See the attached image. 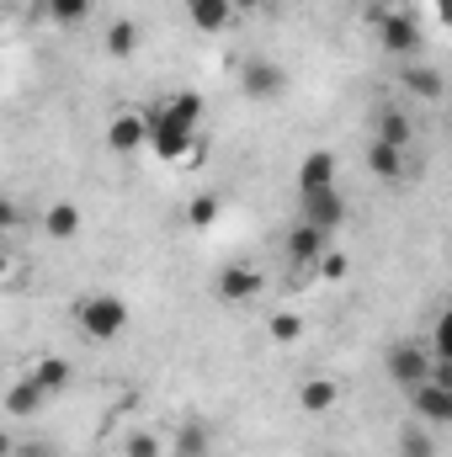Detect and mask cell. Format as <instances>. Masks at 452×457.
Returning <instances> with one entry per match:
<instances>
[{
    "label": "cell",
    "instance_id": "obj_1",
    "mask_svg": "<svg viewBox=\"0 0 452 457\" xmlns=\"http://www.w3.org/2000/svg\"><path fill=\"white\" fill-rule=\"evenodd\" d=\"M144 122H149V149H155L165 165H181L187 149L197 144V128H203V96H197V91H181V96H171L165 107L144 112Z\"/></svg>",
    "mask_w": 452,
    "mask_h": 457
},
{
    "label": "cell",
    "instance_id": "obj_2",
    "mask_svg": "<svg viewBox=\"0 0 452 457\" xmlns=\"http://www.w3.org/2000/svg\"><path fill=\"white\" fill-rule=\"evenodd\" d=\"M75 325H80L91 341H113V336L128 330V303L113 298V293H91V298L75 303Z\"/></svg>",
    "mask_w": 452,
    "mask_h": 457
},
{
    "label": "cell",
    "instance_id": "obj_3",
    "mask_svg": "<svg viewBox=\"0 0 452 457\" xmlns=\"http://www.w3.org/2000/svg\"><path fill=\"white\" fill-rule=\"evenodd\" d=\"M378 43H383V54H394V59H415L421 54V21L410 16V11H378Z\"/></svg>",
    "mask_w": 452,
    "mask_h": 457
},
{
    "label": "cell",
    "instance_id": "obj_4",
    "mask_svg": "<svg viewBox=\"0 0 452 457\" xmlns=\"http://www.w3.org/2000/svg\"><path fill=\"white\" fill-rule=\"evenodd\" d=\"M383 372H389L399 388H415V383L431 378V356H426V345H415V341H394L383 351Z\"/></svg>",
    "mask_w": 452,
    "mask_h": 457
},
{
    "label": "cell",
    "instance_id": "obj_5",
    "mask_svg": "<svg viewBox=\"0 0 452 457\" xmlns=\"http://www.w3.org/2000/svg\"><path fill=\"white\" fill-rule=\"evenodd\" d=\"M239 91H245L250 102H277V96L288 91V75H282V64H272V59H245V64H239Z\"/></svg>",
    "mask_w": 452,
    "mask_h": 457
},
{
    "label": "cell",
    "instance_id": "obj_6",
    "mask_svg": "<svg viewBox=\"0 0 452 457\" xmlns=\"http://www.w3.org/2000/svg\"><path fill=\"white\" fill-rule=\"evenodd\" d=\"M405 394H410V410H415L426 426H452V388L448 383L426 378V383H415V388H405Z\"/></svg>",
    "mask_w": 452,
    "mask_h": 457
},
{
    "label": "cell",
    "instance_id": "obj_7",
    "mask_svg": "<svg viewBox=\"0 0 452 457\" xmlns=\"http://www.w3.org/2000/svg\"><path fill=\"white\" fill-rule=\"evenodd\" d=\"M304 224L309 228H325V234H336L346 224V197H340L336 187H325V192H309L304 197Z\"/></svg>",
    "mask_w": 452,
    "mask_h": 457
},
{
    "label": "cell",
    "instance_id": "obj_8",
    "mask_svg": "<svg viewBox=\"0 0 452 457\" xmlns=\"http://www.w3.org/2000/svg\"><path fill=\"white\" fill-rule=\"evenodd\" d=\"M144 144H149L144 112H117L113 122H107V149H113V154H138Z\"/></svg>",
    "mask_w": 452,
    "mask_h": 457
},
{
    "label": "cell",
    "instance_id": "obj_9",
    "mask_svg": "<svg viewBox=\"0 0 452 457\" xmlns=\"http://www.w3.org/2000/svg\"><path fill=\"white\" fill-rule=\"evenodd\" d=\"M261 287H266V277L255 271V266H224L219 271V298L224 303H250V298H261Z\"/></svg>",
    "mask_w": 452,
    "mask_h": 457
},
{
    "label": "cell",
    "instance_id": "obj_10",
    "mask_svg": "<svg viewBox=\"0 0 452 457\" xmlns=\"http://www.w3.org/2000/svg\"><path fill=\"white\" fill-rule=\"evenodd\" d=\"M27 378H32V383H38V388H43L48 399H59V394H64V388L75 383V361H70V356H54V351H48V356H38V361H32V372H27Z\"/></svg>",
    "mask_w": 452,
    "mask_h": 457
},
{
    "label": "cell",
    "instance_id": "obj_11",
    "mask_svg": "<svg viewBox=\"0 0 452 457\" xmlns=\"http://www.w3.org/2000/svg\"><path fill=\"white\" fill-rule=\"evenodd\" d=\"M325 187H336V154L331 149H309L304 165H298V197L325 192Z\"/></svg>",
    "mask_w": 452,
    "mask_h": 457
},
{
    "label": "cell",
    "instance_id": "obj_12",
    "mask_svg": "<svg viewBox=\"0 0 452 457\" xmlns=\"http://www.w3.org/2000/svg\"><path fill=\"white\" fill-rule=\"evenodd\" d=\"M399 80H405V91H410L415 102H442V96H448V80H442V70H431V64H415V59H410Z\"/></svg>",
    "mask_w": 452,
    "mask_h": 457
},
{
    "label": "cell",
    "instance_id": "obj_13",
    "mask_svg": "<svg viewBox=\"0 0 452 457\" xmlns=\"http://www.w3.org/2000/svg\"><path fill=\"white\" fill-rule=\"evenodd\" d=\"M325 245H331V234H325V228H309V224H298L293 234H288V261H293V266H314Z\"/></svg>",
    "mask_w": 452,
    "mask_h": 457
},
{
    "label": "cell",
    "instance_id": "obj_14",
    "mask_svg": "<svg viewBox=\"0 0 452 457\" xmlns=\"http://www.w3.org/2000/svg\"><path fill=\"white\" fill-rule=\"evenodd\" d=\"M43 410H48V394L32 378H16L5 388V415H43Z\"/></svg>",
    "mask_w": 452,
    "mask_h": 457
},
{
    "label": "cell",
    "instance_id": "obj_15",
    "mask_svg": "<svg viewBox=\"0 0 452 457\" xmlns=\"http://www.w3.org/2000/svg\"><path fill=\"white\" fill-rule=\"evenodd\" d=\"M187 16H192L197 32H224L234 21V5L229 0H187Z\"/></svg>",
    "mask_w": 452,
    "mask_h": 457
},
{
    "label": "cell",
    "instance_id": "obj_16",
    "mask_svg": "<svg viewBox=\"0 0 452 457\" xmlns=\"http://www.w3.org/2000/svg\"><path fill=\"white\" fill-rule=\"evenodd\" d=\"M367 170L378 176V181H399L405 176V149H394V144H367Z\"/></svg>",
    "mask_w": 452,
    "mask_h": 457
},
{
    "label": "cell",
    "instance_id": "obj_17",
    "mask_svg": "<svg viewBox=\"0 0 452 457\" xmlns=\"http://www.w3.org/2000/svg\"><path fill=\"white\" fill-rule=\"evenodd\" d=\"M340 399V383L336 378H309L304 388H298V404L309 410V415H325V410H336Z\"/></svg>",
    "mask_w": 452,
    "mask_h": 457
},
{
    "label": "cell",
    "instance_id": "obj_18",
    "mask_svg": "<svg viewBox=\"0 0 452 457\" xmlns=\"http://www.w3.org/2000/svg\"><path fill=\"white\" fill-rule=\"evenodd\" d=\"M107 54H113L117 64H128L138 54V21L133 16H117L113 27H107Z\"/></svg>",
    "mask_w": 452,
    "mask_h": 457
},
{
    "label": "cell",
    "instance_id": "obj_19",
    "mask_svg": "<svg viewBox=\"0 0 452 457\" xmlns=\"http://www.w3.org/2000/svg\"><path fill=\"white\" fill-rule=\"evenodd\" d=\"M43 234H48V239H75V234H80V208H75V203H54V208L43 213Z\"/></svg>",
    "mask_w": 452,
    "mask_h": 457
},
{
    "label": "cell",
    "instance_id": "obj_20",
    "mask_svg": "<svg viewBox=\"0 0 452 457\" xmlns=\"http://www.w3.org/2000/svg\"><path fill=\"white\" fill-rule=\"evenodd\" d=\"M410 138H415V128H410V117L399 112V107H389V112L378 117V144H394V149H410Z\"/></svg>",
    "mask_w": 452,
    "mask_h": 457
},
{
    "label": "cell",
    "instance_id": "obj_21",
    "mask_svg": "<svg viewBox=\"0 0 452 457\" xmlns=\"http://www.w3.org/2000/svg\"><path fill=\"white\" fill-rule=\"evenodd\" d=\"M426 356H431V367H452V320L448 314H437L431 341H426Z\"/></svg>",
    "mask_w": 452,
    "mask_h": 457
},
{
    "label": "cell",
    "instance_id": "obj_22",
    "mask_svg": "<svg viewBox=\"0 0 452 457\" xmlns=\"http://www.w3.org/2000/svg\"><path fill=\"white\" fill-rule=\"evenodd\" d=\"M91 5H96V0H48V21H59V27H80V21L91 16Z\"/></svg>",
    "mask_w": 452,
    "mask_h": 457
},
{
    "label": "cell",
    "instance_id": "obj_23",
    "mask_svg": "<svg viewBox=\"0 0 452 457\" xmlns=\"http://www.w3.org/2000/svg\"><path fill=\"white\" fill-rule=\"evenodd\" d=\"M187 224L192 228H213L219 224V197H213V192H197V197L187 203Z\"/></svg>",
    "mask_w": 452,
    "mask_h": 457
},
{
    "label": "cell",
    "instance_id": "obj_24",
    "mask_svg": "<svg viewBox=\"0 0 452 457\" xmlns=\"http://www.w3.org/2000/svg\"><path fill=\"white\" fill-rule=\"evenodd\" d=\"M399 457H437L431 431H421V426H405V431H399Z\"/></svg>",
    "mask_w": 452,
    "mask_h": 457
},
{
    "label": "cell",
    "instance_id": "obj_25",
    "mask_svg": "<svg viewBox=\"0 0 452 457\" xmlns=\"http://www.w3.org/2000/svg\"><path fill=\"white\" fill-rule=\"evenodd\" d=\"M266 336L277 345H293L304 336V320H298V314H272V320H266Z\"/></svg>",
    "mask_w": 452,
    "mask_h": 457
},
{
    "label": "cell",
    "instance_id": "obj_26",
    "mask_svg": "<svg viewBox=\"0 0 452 457\" xmlns=\"http://www.w3.org/2000/svg\"><path fill=\"white\" fill-rule=\"evenodd\" d=\"M314 266H320V277H325V282H340V277L351 271V261H346V250H331V245L320 250V261H314Z\"/></svg>",
    "mask_w": 452,
    "mask_h": 457
},
{
    "label": "cell",
    "instance_id": "obj_27",
    "mask_svg": "<svg viewBox=\"0 0 452 457\" xmlns=\"http://www.w3.org/2000/svg\"><path fill=\"white\" fill-rule=\"evenodd\" d=\"M122 453H128V457H165V442H160L155 431H133Z\"/></svg>",
    "mask_w": 452,
    "mask_h": 457
},
{
    "label": "cell",
    "instance_id": "obj_28",
    "mask_svg": "<svg viewBox=\"0 0 452 457\" xmlns=\"http://www.w3.org/2000/svg\"><path fill=\"white\" fill-rule=\"evenodd\" d=\"M203 447H208V436H203L197 426H187V431L176 436V457H203Z\"/></svg>",
    "mask_w": 452,
    "mask_h": 457
},
{
    "label": "cell",
    "instance_id": "obj_29",
    "mask_svg": "<svg viewBox=\"0 0 452 457\" xmlns=\"http://www.w3.org/2000/svg\"><path fill=\"white\" fill-rule=\"evenodd\" d=\"M16 224H21V208H16L11 197H0V234H11Z\"/></svg>",
    "mask_w": 452,
    "mask_h": 457
},
{
    "label": "cell",
    "instance_id": "obj_30",
    "mask_svg": "<svg viewBox=\"0 0 452 457\" xmlns=\"http://www.w3.org/2000/svg\"><path fill=\"white\" fill-rule=\"evenodd\" d=\"M431 16H437V21L448 27V21H452V0H431Z\"/></svg>",
    "mask_w": 452,
    "mask_h": 457
},
{
    "label": "cell",
    "instance_id": "obj_31",
    "mask_svg": "<svg viewBox=\"0 0 452 457\" xmlns=\"http://www.w3.org/2000/svg\"><path fill=\"white\" fill-rule=\"evenodd\" d=\"M229 5H234V16H245V11H261L266 0H229Z\"/></svg>",
    "mask_w": 452,
    "mask_h": 457
},
{
    "label": "cell",
    "instance_id": "obj_32",
    "mask_svg": "<svg viewBox=\"0 0 452 457\" xmlns=\"http://www.w3.org/2000/svg\"><path fill=\"white\" fill-rule=\"evenodd\" d=\"M11 457H54L48 447H11Z\"/></svg>",
    "mask_w": 452,
    "mask_h": 457
},
{
    "label": "cell",
    "instance_id": "obj_33",
    "mask_svg": "<svg viewBox=\"0 0 452 457\" xmlns=\"http://www.w3.org/2000/svg\"><path fill=\"white\" fill-rule=\"evenodd\" d=\"M11 447H16V442H11V431L0 426V457H11Z\"/></svg>",
    "mask_w": 452,
    "mask_h": 457
},
{
    "label": "cell",
    "instance_id": "obj_34",
    "mask_svg": "<svg viewBox=\"0 0 452 457\" xmlns=\"http://www.w3.org/2000/svg\"><path fill=\"white\" fill-rule=\"evenodd\" d=\"M5 271H11V261H5V250H0V282H5Z\"/></svg>",
    "mask_w": 452,
    "mask_h": 457
}]
</instances>
